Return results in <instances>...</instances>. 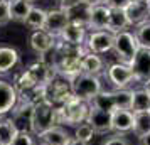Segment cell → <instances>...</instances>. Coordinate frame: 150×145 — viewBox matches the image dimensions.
Returning a JSON list of instances; mask_svg holds the SVG:
<instances>
[{
	"instance_id": "obj_1",
	"label": "cell",
	"mask_w": 150,
	"mask_h": 145,
	"mask_svg": "<svg viewBox=\"0 0 150 145\" xmlns=\"http://www.w3.org/2000/svg\"><path fill=\"white\" fill-rule=\"evenodd\" d=\"M89 108H91L89 101H84V100L73 96L64 105L56 106V125L57 127L68 125V127H74L76 128L78 125L84 123L88 120Z\"/></svg>"
},
{
	"instance_id": "obj_2",
	"label": "cell",
	"mask_w": 150,
	"mask_h": 145,
	"mask_svg": "<svg viewBox=\"0 0 150 145\" xmlns=\"http://www.w3.org/2000/svg\"><path fill=\"white\" fill-rule=\"evenodd\" d=\"M140 51V44L137 41L135 32L130 30H122L115 34V42H113V52H115L118 62L128 64L132 66V62L135 59V56Z\"/></svg>"
},
{
	"instance_id": "obj_3",
	"label": "cell",
	"mask_w": 150,
	"mask_h": 145,
	"mask_svg": "<svg viewBox=\"0 0 150 145\" xmlns=\"http://www.w3.org/2000/svg\"><path fill=\"white\" fill-rule=\"evenodd\" d=\"M56 127V106L49 101H39L34 106L32 122H30V133L39 137L46 130Z\"/></svg>"
},
{
	"instance_id": "obj_4",
	"label": "cell",
	"mask_w": 150,
	"mask_h": 145,
	"mask_svg": "<svg viewBox=\"0 0 150 145\" xmlns=\"http://www.w3.org/2000/svg\"><path fill=\"white\" fill-rule=\"evenodd\" d=\"M73 95L71 90V81L68 78L61 76V74H56L46 86H44V100L52 103L54 106H61L66 101H69Z\"/></svg>"
},
{
	"instance_id": "obj_5",
	"label": "cell",
	"mask_w": 150,
	"mask_h": 145,
	"mask_svg": "<svg viewBox=\"0 0 150 145\" xmlns=\"http://www.w3.org/2000/svg\"><path fill=\"white\" fill-rule=\"evenodd\" d=\"M71 90H73V95L76 98L84 100V101H91L103 90L101 79H100V76L81 73V74H78L71 79Z\"/></svg>"
},
{
	"instance_id": "obj_6",
	"label": "cell",
	"mask_w": 150,
	"mask_h": 145,
	"mask_svg": "<svg viewBox=\"0 0 150 145\" xmlns=\"http://www.w3.org/2000/svg\"><path fill=\"white\" fill-rule=\"evenodd\" d=\"M106 76H108L110 83L113 84L116 90H125L130 83L137 81L132 66L123 64V62H113V64H110L108 69H106Z\"/></svg>"
},
{
	"instance_id": "obj_7",
	"label": "cell",
	"mask_w": 150,
	"mask_h": 145,
	"mask_svg": "<svg viewBox=\"0 0 150 145\" xmlns=\"http://www.w3.org/2000/svg\"><path fill=\"white\" fill-rule=\"evenodd\" d=\"M113 42H115V34L110 30H91V34L86 39V49L95 54H106L113 51Z\"/></svg>"
},
{
	"instance_id": "obj_8",
	"label": "cell",
	"mask_w": 150,
	"mask_h": 145,
	"mask_svg": "<svg viewBox=\"0 0 150 145\" xmlns=\"http://www.w3.org/2000/svg\"><path fill=\"white\" fill-rule=\"evenodd\" d=\"M34 106H35V105L32 103V101H27V100H19L17 106L12 110L10 118H12L14 125L17 127L19 133H21V132H30V122H32Z\"/></svg>"
},
{
	"instance_id": "obj_9",
	"label": "cell",
	"mask_w": 150,
	"mask_h": 145,
	"mask_svg": "<svg viewBox=\"0 0 150 145\" xmlns=\"http://www.w3.org/2000/svg\"><path fill=\"white\" fill-rule=\"evenodd\" d=\"M17 103H19V93L14 83L7 79H0V117H7L8 113H12Z\"/></svg>"
},
{
	"instance_id": "obj_10",
	"label": "cell",
	"mask_w": 150,
	"mask_h": 145,
	"mask_svg": "<svg viewBox=\"0 0 150 145\" xmlns=\"http://www.w3.org/2000/svg\"><path fill=\"white\" fill-rule=\"evenodd\" d=\"M69 25V17L62 8H51L47 10V17H46V25L44 30L54 35L56 39L62 34V30Z\"/></svg>"
},
{
	"instance_id": "obj_11",
	"label": "cell",
	"mask_w": 150,
	"mask_h": 145,
	"mask_svg": "<svg viewBox=\"0 0 150 145\" xmlns=\"http://www.w3.org/2000/svg\"><path fill=\"white\" fill-rule=\"evenodd\" d=\"M29 44H30V47L34 52H37L39 56L46 54L49 51H52L56 47V41L54 35H51L49 32H46L44 29L42 30H32V34L29 37Z\"/></svg>"
},
{
	"instance_id": "obj_12",
	"label": "cell",
	"mask_w": 150,
	"mask_h": 145,
	"mask_svg": "<svg viewBox=\"0 0 150 145\" xmlns=\"http://www.w3.org/2000/svg\"><path fill=\"white\" fill-rule=\"evenodd\" d=\"M135 125V113L132 110H115L111 113V132L115 133H127L133 132Z\"/></svg>"
},
{
	"instance_id": "obj_13",
	"label": "cell",
	"mask_w": 150,
	"mask_h": 145,
	"mask_svg": "<svg viewBox=\"0 0 150 145\" xmlns=\"http://www.w3.org/2000/svg\"><path fill=\"white\" fill-rule=\"evenodd\" d=\"M132 69L135 73V79L140 83H149L150 81V49H142L138 51L135 59L132 62Z\"/></svg>"
},
{
	"instance_id": "obj_14",
	"label": "cell",
	"mask_w": 150,
	"mask_h": 145,
	"mask_svg": "<svg viewBox=\"0 0 150 145\" xmlns=\"http://www.w3.org/2000/svg\"><path fill=\"white\" fill-rule=\"evenodd\" d=\"M86 123H89L93 127L95 133H100V135H105V133H110L111 132V113L108 111L98 110L95 106L89 108V115Z\"/></svg>"
},
{
	"instance_id": "obj_15",
	"label": "cell",
	"mask_w": 150,
	"mask_h": 145,
	"mask_svg": "<svg viewBox=\"0 0 150 145\" xmlns=\"http://www.w3.org/2000/svg\"><path fill=\"white\" fill-rule=\"evenodd\" d=\"M125 14L130 25H142L150 21V8L147 2H130V5L125 8Z\"/></svg>"
},
{
	"instance_id": "obj_16",
	"label": "cell",
	"mask_w": 150,
	"mask_h": 145,
	"mask_svg": "<svg viewBox=\"0 0 150 145\" xmlns=\"http://www.w3.org/2000/svg\"><path fill=\"white\" fill-rule=\"evenodd\" d=\"M110 12H111V8L106 4L93 5L91 7V15H89L88 29H91V30H108Z\"/></svg>"
},
{
	"instance_id": "obj_17",
	"label": "cell",
	"mask_w": 150,
	"mask_h": 145,
	"mask_svg": "<svg viewBox=\"0 0 150 145\" xmlns=\"http://www.w3.org/2000/svg\"><path fill=\"white\" fill-rule=\"evenodd\" d=\"M39 145H68L71 140V135L64 127H52L39 135Z\"/></svg>"
},
{
	"instance_id": "obj_18",
	"label": "cell",
	"mask_w": 150,
	"mask_h": 145,
	"mask_svg": "<svg viewBox=\"0 0 150 145\" xmlns=\"http://www.w3.org/2000/svg\"><path fill=\"white\" fill-rule=\"evenodd\" d=\"M56 73L64 78H68L69 81H71L74 76L83 73L81 71V57H57Z\"/></svg>"
},
{
	"instance_id": "obj_19",
	"label": "cell",
	"mask_w": 150,
	"mask_h": 145,
	"mask_svg": "<svg viewBox=\"0 0 150 145\" xmlns=\"http://www.w3.org/2000/svg\"><path fill=\"white\" fill-rule=\"evenodd\" d=\"M27 71L32 74L34 81L37 83V86H46V84L57 74L56 69H52L51 66H47V64H46L44 61H41V59L32 62V64L27 68Z\"/></svg>"
},
{
	"instance_id": "obj_20",
	"label": "cell",
	"mask_w": 150,
	"mask_h": 145,
	"mask_svg": "<svg viewBox=\"0 0 150 145\" xmlns=\"http://www.w3.org/2000/svg\"><path fill=\"white\" fill-rule=\"evenodd\" d=\"M86 30H88V27L79 25V24H74V22H69V25L62 30V34L59 35V39L64 42H69V44H74V46H84L86 44V39H88Z\"/></svg>"
},
{
	"instance_id": "obj_21",
	"label": "cell",
	"mask_w": 150,
	"mask_h": 145,
	"mask_svg": "<svg viewBox=\"0 0 150 145\" xmlns=\"http://www.w3.org/2000/svg\"><path fill=\"white\" fill-rule=\"evenodd\" d=\"M21 61L19 51L12 46H0V74H7Z\"/></svg>"
},
{
	"instance_id": "obj_22",
	"label": "cell",
	"mask_w": 150,
	"mask_h": 145,
	"mask_svg": "<svg viewBox=\"0 0 150 145\" xmlns=\"http://www.w3.org/2000/svg\"><path fill=\"white\" fill-rule=\"evenodd\" d=\"M81 71L86 73V74L100 76L105 71V61H103V57L100 54L86 51V54L81 57Z\"/></svg>"
},
{
	"instance_id": "obj_23",
	"label": "cell",
	"mask_w": 150,
	"mask_h": 145,
	"mask_svg": "<svg viewBox=\"0 0 150 145\" xmlns=\"http://www.w3.org/2000/svg\"><path fill=\"white\" fill-rule=\"evenodd\" d=\"M91 7H93V5H89L86 2H81V4H78L74 7L64 10V12H66V15L69 17V22H74V24H79V25L88 27L89 15H91Z\"/></svg>"
},
{
	"instance_id": "obj_24",
	"label": "cell",
	"mask_w": 150,
	"mask_h": 145,
	"mask_svg": "<svg viewBox=\"0 0 150 145\" xmlns=\"http://www.w3.org/2000/svg\"><path fill=\"white\" fill-rule=\"evenodd\" d=\"M91 106H95L98 110L108 111V113H113L116 110V101H115V91H106L101 90L98 95H96L91 101H89Z\"/></svg>"
},
{
	"instance_id": "obj_25",
	"label": "cell",
	"mask_w": 150,
	"mask_h": 145,
	"mask_svg": "<svg viewBox=\"0 0 150 145\" xmlns=\"http://www.w3.org/2000/svg\"><path fill=\"white\" fill-rule=\"evenodd\" d=\"M10 4V17L15 22H25L29 12L34 7V2L30 0H8Z\"/></svg>"
},
{
	"instance_id": "obj_26",
	"label": "cell",
	"mask_w": 150,
	"mask_h": 145,
	"mask_svg": "<svg viewBox=\"0 0 150 145\" xmlns=\"http://www.w3.org/2000/svg\"><path fill=\"white\" fill-rule=\"evenodd\" d=\"M133 113H145L150 111V93L147 88H137L133 90V98H132V108Z\"/></svg>"
},
{
	"instance_id": "obj_27",
	"label": "cell",
	"mask_w": 150,
	"mask_h": 145,
	"mask_svg": "<svg viewBox=\"0 0 150 145\" xmlns=\"http://www.w3.org/2000/svg\"><path fill=\"white\" fill-rule=\"evenodd\" d=\"M127 27H130V22L127 19L125 10L120 8H111L110 12V22H108V30L111 34H118L122 30H127Z\"/></svg>"
},
{
	"instance_id": "obj_28",
	"label": "cell",
	"mask_w": 150,
	"mask_h": 145,
	"mask_svg": "<svg viewBox=\"0 0 150 145\" xmlns=\"http://www.w3.org/2000/svg\"><path fill=\"white\" fill-rule=\"evenodd\" d=\"M19 135V130L14 125L10 117H0V144L10 145L14 138Z\"/></svg>"
},
{
	"instance_id": "obj_29",
	"label": "cell",
	"mask_w": 150,
	"mask_h": 145,
	"mask_svg": "<svg viewBox=\"0 0 150 145\" xmlns=\"http://www.w3.org/2000/svg\"><path fill=\"white\" fill-rule=\"evenodd\" d=\"M46 17H47V10H44L41 7H32V10L29 12L27 19H25V25L30 27L32 30H42L46 25Z\"/></svg>"
},
{
	"instance_id": "obj_30",
	"label": "cell",
	"mask_w": 150,
	"mask_h": 145,
	"mask_svg": "<svg viewBox=\"0 0 150 145\" xmlns=\"http://www.w3.org/2000/svg\"><path fill=\"white\" fill-rule=\"evenodd\" d=\"M133 133L138 138L145 137L150 133V111L145 113H135V125H133Z\"/></svg>"
},
{
	"instance_id": "obj_31",
	"label": "cell",
	"mask_w": 150,
	"mask_h": 145,
	"mask_svg": "<svg viewBox=\"0 0 150 145\" xmlns=\"http://www.w3.org/2000/svg\"><path fill=\"white\" fill-rule=\"evenodd\" d=\"M132 98H133V90H115V101L116 110H130L132 108Z\"/></svg>"
},
{
	"instance_id": "obj_32",
	"label": "cell",
	"mask_w": 150,
	"mask_h": 145,
	"mask_svg": "<svg viewBox=\"0 0 150 145\" xmlns=\"http://www.w3.org/2000/svg\"><path fill=\"white\" fill-rule=\"evenodd\" d=\"M135 35L137 41L142 49H150V21L135 27Z\"/></svg>"
},
{
	"instance_id": "obj_33",
	"label": "cell",
	"mask_w": 150,
	"mask_h": 145,
	"mask_svg": "<svg viewBox=\"0 0 150 145\" xmlns=\"http://www.w3.org/2000/svg\"><path fill=\"white\" fill-rule=\"evenodd\" d=\"M74 138H78V140H81V142H84V144H89L93 138H95V130H93V127L89 123H81L78 125L74 128Z\"/></svg>"
},
{
	"instance_id": "obj_34",
	"label": "cell",
	"mask_w": 150,
	"mask_h": 145,
	"mask_svg": "<svg viewBox=\"0 0 150 145\" xmlns=\"http://www.w3.org/2000/svg\"><path fill=\"white\" fill-rule=\"evenodd\" d=\"M10 21H12V17H10V4H8V0H0V27L7 25Z\"/></svg>"
},
{
	"instance_id": "obj_35",
	"label": "cell",
	"mask_w": 150,
	"mask_h": 145,
	"mask_svg": "<svg viewBox=\"0 0 150 145\" xmlns=\"http://www.w3.org/2000/svg\"><path fill=\"white\" fill-rule=\"evenodd\" d=\"M10 145H35L34 135H32L30 132H21V133L14 138V142Z\"/></svg>"
},
{
	"instance_id": "obj_36",
	"label": "cell",
	"mask_w": 150,
	"mask_h": 145,
	"mask_svg": "<svg viewBox=\"0 0 150 145\" xmlns=\"http://www.w3.org/2000/svg\"><path fill=\"white\" fill-rule=\"evenodd\" d=\"M101 145H130V142L127 138L120 135V133H115V135H110L101 142Z\"/></svg>"
},
{
	"instance_id": "obj_37",
	"label": "cell",
	"mask_w": 150,
	"mask_h": 145,
	"mask_svg": "<svg viewBox=\"0 0 150 145\" xmlns=\"http://www.w3.org/2000/svg\"><path fill=\"white\" fill-rule=\"evenodd\" d=\"M106 5L110 8H120V10H125V8L130 5V0H106Z\"/></svg>"
},
{
	"instance_id": "obj_38",
	"label": "cell",
	"mask_w": 150,
	"mask_h": 145,
	"mask_svg": "<svg viewBox=\"0 0 150 145\" xmlns=\"http://www.w3.org/2000/svg\"><path fill=\"white\" fill-rule=\"evenodd\" d=\"M81 2H84V0H57V5H59V8H62V10H68V8L74 7L78 4H81Z\"/></svg>"
},
{
	"instance_id": "obj_39",
	"label": "cell",
	"mask_w": 150,
	"mask_h": 145,
	"mask_svg": "<svg viewBox=\"0 0 150 145\" xmlns=\"http://www.w3.org/2000/svg\"><path fill=\"white\" fill-rule=\"evenodd\" d=\"M89 5H101V4H106V0H84Z\"/></svg>"
},
{
	"instance_id": "obj_40",
	"label": "cell",
	"mask_w": 150,
	"mask_h": 145,
	"mask_svg": "<svg viewBox=\"0 0 150 145\" xmlns=\"http://www.w3.org/2000/svg\"><path fill=\"white\" fill-rule=\"evenodd\" d=\"M138 140H140V145H150V133L142 138H138Z\"/></svg>"
},
{
	"instance_id": "obj_41",
	"label": "cell",
	"mask_w": 150,
	"mask_h": 145,
	"mask_svg": "<svg viewBox=\"0 0 150 145\" xmlns=\"http://www.w3.org/2000/svg\"><path fill=\"white\" fill-rule=\"evenodd\" d=\"M68 145H88V144H84V142H81V140H78V138H71V140H69V144Z\"/></svg>"
},
{
	"instance_id": "obj_42",
	"label": "cell",
	"mask_w": 150,
	"mask_h": 145,
	"mask_svg": "<svg viewBox=\"0 0 150 145\" xmlns=\"http://www.w3.org/2000/svg\"><path fill=\"white\" fill-rule=\"evenodd\" d=\"M145 88H147V91H149V93H150V81H149V83H147V84H145Z\"/></svg>"
},
{
	"instance_id": "obj_43",
	"label": "cell",
	"mask_w": 150,
	"mask_h": 145,
	"mask_svg": "<svg viewBox=\"0 0 150 145\" xmlns=\"http://www.w3.org/2000/svg\"><path fill=\"white\" fill-rule=\"evenodd\" d=\"M130 2H147V0H130Z\"/></svg>"
},
{
	"instance_id": "obj_44",
	"label": "cell",
	"mask_w": 150,
	"mask_h": 145,
	"mask_svg": "<svg viewBox=\"0 0 150 145\" xmlns=\"http://www.w3.org/2000/svg\"><path fill=\"white\" fill-rule=\"evenodd\" d=\"M147 4H149V8H150V0H147Z\"/></svg>"
},
{
	"instance_id": "obj_45",
	"label": "cell",
	"mask_w": 150,
	"mask_h": 145,
	"mask_svg": "<svg viewBox=\"0 0 150 145\" xmlns=\"http://www.w3.org/2000/svg\"><path fill=\"white\" fill-rule=\"evenodd\" d=\"M30 2H35V0H30Z\"/></svg>"
},
{
	"instance_id": "obj_46",
	"label": "cell",
	"mask_w": 150,
	"mask_h": 145,
	"mask_svg": "<svg viewBox=\"0 0 150 145\" xmlns=\"http://www.w3.org/2000/svg\"><path fill=\"white\" fill-rule=\"evenodd\" d=\"M0 145H2V144H0Z\"/></svg>"
}]
</instances>
